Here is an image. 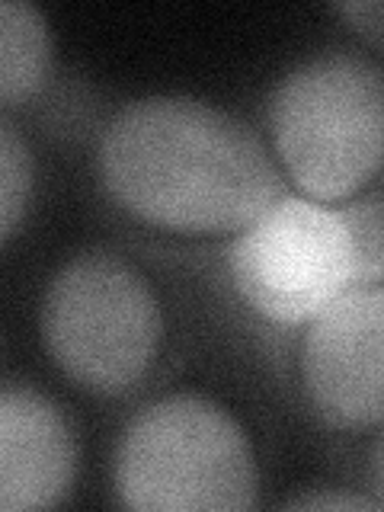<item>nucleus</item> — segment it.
I'll return each instance as SVG.
<instances>
[{
  "label": "nucleus",
  "mask_w": 384,
  "mask_h": 512,
  "mask_svg": "<svg viewBox=\"0 0 384 512\" xmlns=\"http://www.w3.org/2000/svg\"><path fill=\"white\" fill-rule=\"evenodd\" d=\"M96 173L128 218L180 237H237L285 196L250 125L176 93L125 103L96 144Z\"/></svg>",
  "instance_id": "1"
},
{
  "label": "nucleus",
  "mask_w": 384,
  "mask_h": 512,
  "mask_svg": "<svg viewBox=\"0 0 384 512\" xmlns=\"http://www.w3.org/2000/svg\"><path fill=\"white\" fill-rule=\"evenodd\" d=\"M384 199L327 205L285 192L231 240L228 276L247 308L279 327H304L368 282H384Z\"/></svg>",
  "instance_id": "2"
},
{
  "label": "nucleus",
  "mask_w": 384,
  "mask_h": 512,
  "mask_svg": "<svg viewBox=\"0 0 384 512\" xmlns=\"http://www.w3.org/2000/svg\"><path fill=\"white\" fill-rule=\"evenodd\" d=\"M272 148L301 196L340 205L384 170V71L349 52L295 64L272 87Z\"/></svg>",
  "instance_id": "3"
},
{
  "label": "nucleus",
  "mask_w": 384,
  "mask_h": 512,
  "mask_svg": "<svg viewBox=\"0 0 384 512\" xmlns=\"http://www.w3.org/2000/svg\"><path fill=\"white\" fill-rule=\"evenodd\" d=\"M112 490L138 512H240L260 474L244 426L202 394H167L125 423Z\"/></svg>",
  "instance_id": "4"
},
{
  "label": "nucleus",
  "mask_w": 384,
  "mask_h": 512,
  "mask_svg": "<svg viewBox=\"0 0 384 512\" xmlns=\"http://www.w3.org/2000/svg\"><path fill=\"white\" fill-rule=\"evenodd\" d=\"M39 333L48 359L74 388L122 397L148 378L164 343L154 288L122 256L77 253L45 285Z\"/></svg>",
  "instance_id": "5"
},
{
  "label": "nucleus",
  "mask_w": 384,
  "mask_h": 512,
  "mask_svg": "<svg viewBox=\"0 0 384 512\" xmlns=\"http://www.w3.org/2000/svg\"><path fill=\"white\" fill-rule=\"evenodd\" d=\"M298 378L327 429L384 426V282L352 288L304 324Z\"/></svg>",
  "instance_id": "6"
},
{
  "label": "nucleus",
  "mask_w": 384,
  "mask_h": 512,
  "mask_svg": "<svg viewBox=\"0 0 384 512\" xmlns=\"http://www.w3.org/2000/svg\"><path fill=\"white\" fill-rule=\"evenodd\" d=\"M77 471L74 432L32 384L10 381L0 394V509L39 512L68 496Z\"/></svg>",
  "instance_id": "7"
},
{
  "label": "nucleus",
  "mask_w": 384,
  "mask_h": 512,
  "mask_svg": "<svg viewBox=\"0 0 384 512\" xmlns=\"http://www.w3.org/2000/svg\"><path fill=\"white\" fill-rule=\"evenodd\" d=\"M52 42L45 16L23 0L0 4V103L4 109L29 103L45 87Z\"/></svg>",
  "instance_id": "8"
},
{
  "label": "nucleus",
  "mask_w": 384,
  "mask_h": 512,
  "mask_svg": "<svg viewBox=\"0 0 384 512\" xmlns=\"http://www.w3.org/2000/svg\"><path fill=\"white\" fill-rule=\"evenodd\" d=\"M32 183H36L32 151L26 138L16 132V125L4 116L0 119V237L4 244H10L20 221L26 218Z\"/></svg>",
  "instance_id": "9"
},
{
  "label": "nucleus",
  "mask_w": 384,
  "mask_h": 512,
  "mask_svg": "<svg viewBox=\"0 0 384 512\" xmlns=\"http://www.w3.org/2000/svg\"><path fill=\"white\" fill-rule=\"evenodd\" d=\"M333 13L368 45L384 48V0H352V4H336Z\"/></svg>",
  "instance_id": "10"
},
{
  "label": "nucleus",
  "mask_w": 384,
  "mask_h": 512,
  "mask_svg": "<svg viewBox=\"0 0 384 512\" xmlns=\"http://www.w3.org/2000/svg\"><path fill=\"white\" fill-rule=\"evenodd\" d=\"M285 509H304V512H375L384 509L375 496L362 493H304L288 500Z\"/></svg>",
  "instance_id": "11"
},
{
  "label": "nucleus",
  "mask_w": 384,
  "mask_h": 512,
  "mask_svg": "<svg viewBox=\"0 0 384 512\" xmlns=\"http://www.w3.org/2000/svg\"><path fill=\"white\" fill-rule=\"evenodd\" d=\"M368 480H372L375 500L384 506V432L375 439L372 452H368Z\"/></svg>",
  "instance_id": "12"
},
{
  "label": "nucleus",
  "mask_w": 384,
  "mask_h": 512,
  "mask_svg": "<svg viewBox=\"0 0 384 512\" xmlns=\"http://www.w3.org/2000/svg\"><path fill=\"white\" fill-rule=\"evenodd\" d=\"M381 266H384V250H381Z\"/></svg>",
  "instance_id": "13"
}]
</instances>
